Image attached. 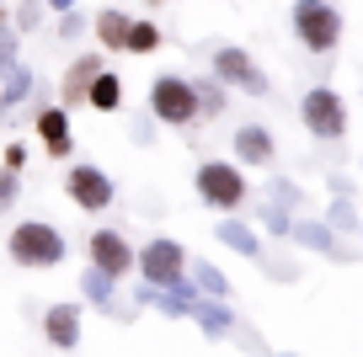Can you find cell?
<instances>
[{"mask_svg": "<svg viewBox=\"0 0 363 357\" xmlns=\"http://www.w3.org/2000/svg\"><path fill=\"white\" fill-rule=\"evenodd\" d=\"M193 192H198V203L203 208H214V213H240L246 208V198H251V181H246V171L235 166V160H203V166L193 171Z\"/></svg>", "mask_w": 363, "mask_h": 357, "instance_id": "cell-3", "label": "cell"}, {"mask_svg": "<svg viewBox=\"0 0 363 357\" xmlns=\"http://www.w3.org/2000/svg\"><path fill=\"white\" fill-rule=\"evenodd\" d=\"M38 96V75L33 64H16L11 75H6V86H0V123H16L22 118V107Z\"/></svg>", "mask_w": 363, "mask_h": 357, "instance_id": "cell-17", "label": "cell"}, {"mask_svg": "<svg viewBox=\"0 0 363 357\" xmlns=\"http://www.w3.org/2000/svg\"><path fill=\"white\" fill-rule=\"evenodd\" d=\"M358 181H363V160H358Z\"/></svg>", "mask_w": 363, "mask_h": 357, "instance_id": "cell-38", "label": "cell"}, {"mask_svg": "<svg viewBox=\"0 0 363 357\" xmlns=\"http://www.w3.org/2000/svg\"><path fill=\"white\" fill-rule=\"evenodd\" d=\"M267 203L299 219V208H305V192H299V181H289V176H272V181H267Z\"/></svg>", "mask_w": 363, "mask_h": 357, "instance_id": "cell-26", "label": "cell"}, {"mask_svg": "<svg viewBox=\"0 0 363 357\" xmlns=\"http://www.w3.org/2000/svg\"><path fill=\"white\" fill-rule=\"evenodd\" d=\"M80 336H86V310H80V299H59L43 310V341L54 346V352H75Z\"/></svg>", "mask_w": 363, "mask_h": 357, "instance_id": "cell-11", "label": "cell"}, {"mask_svg": "<svg viewBox=\"0 0 363 357\" xmlns=\"http://www.w3.org/2000/svg\"><path fill=\"white\" fill-rule=\"evenodd\" d=\"M48 11H54V16H69V11H75V0H48Z\"/></svg>", "mask_w": 363, "mask_h": 357, "instance_id": "cell-35", "label": "cell"}, {"mask_svg": "<svg viewBox=\"0 0 363 357\" xmlns=\"http://www.w3.org/2000/svg\"><path fill=\"white\" fill-rule=\"evenodd\" d=\"M278 357H299V352H278Z\"/></svg>", "mask_w": 363, "mask_h": 357, "instance_id": "cell-37", "label": "cell"}, {"mask_svg": "<svg viewBox=\"0 0 363 357\" xmlns=\"http://www.w3.org/2000/svg\"><path fill=\"white\" fill-rule=\"evenodd\" d=\"M128 134H134V144H150V139H155V118H134Z\"/></svg>", "mask_w": 363, "mask_h": 357, "instance_id": "cell-33", "label": "cell"}, {"mask_svg": "<svg viewBox=\"0 0 363 357\" xmlns=\"http://www.w3.org/2000/svg\"><path fill=\"white\" fill-rule=\"evenodd\" d=\"M299 123L315 144H342L347 139V96L337 86H310L299 96Z\"/></svg>", "mask_w": 363, "mask_h": 357, "instance_id": "cell-4", "label": "cell"}, {"mask_svg": "<svg viewBox=\"0 0 363 357\" xmlns=\"http://www.w3.org/2000/svg\"><path fill=\"white\" fill-rule=\"evenodd\" d=\"M289 33H294V43L305 48V54H315V59L337 54L342 6L337 0H294V6H289Z\"/></svg>", "mask_w": 363, "mask_h": 357, "instance_id": "cell-2", "label": "cell"}, {"mask_svg": "<svg viewBox=\"0 0 363 357\" xmlns=\"http://www.w3.org/2000/svg\"><path fill=\"white\" fill-rule=\"evenodd\" d=\"M0 256H6V246H0Z\"/></svg>", "mask_w": 363, "mask_h": 357, "instance_id": "cell-40", "label": "cell"}, {"mask_svg": "<svg viewBox=\"0 0 363 357\" xmlns=\"http://www.w3.org/2000/svg\"><path fill=\"white\" fill-rule=\"evenodd\" d=\"M326 192H331V198H352V192H358V181H352V176H342V171H337V176L326 181Z\"/></svg>", "mask_w": 363, "mask_h": 357, "instance_id": "cell-34", "label": "cell"}, {"mask_svg": "<svg viewBox=\"0 0 363 357\" xmlns=\"http://www.w3.org/2000/svg\"><path fill=\"white\" fill-rule=\"evenodd\" d=\"M358 240H363V230H358Z\"/></svg>", "mask_w": 363, "mask_h": 357, "instance_id": "cell-41", "label": "cell"}, {"mask_svg": "<svg viewBox=\"0 0 363 357\" xmlns=\"http://www.w3.org/2000/svg\"><path fill=\"white\" fill-rule=\"evenodd\" d=\"M193 325L203 336H214V341H225V336H235L240 331V314L230 310L225 299H203V293H198V304H193Z\"/></svg>", "mask_w": 363, "mask_h": 357, "instance_id": "cell-18", "label": "cell"}, {"mask_svg": "<svg viewBox=\"0 0 363 357\" xmlns=\"http://www.w3.org/2000/svg\"><path fill=\"white\" fill-rule=\"evenodd\" d=\"M65 198L75 203L80 213H107L118 203V181L107 176L102 166H91V160H75L65 171Z\"/></svg>", "mask_w": 363, "mask_h": 357, "instance_id": "cell-8", "label": "cell"}, {"mask_svg": "<svg viewBox=\"0 0 363 357\" xmlns=\"http://www.w3.org/2000/svg\"><path fill=\"white\" fill-rule=\"evenodd\" d=\"M214 234H219V246H230L235 256H246V261H262V234L251 230L246 219H235V213H230V219H219V224H214Z\"/></svg>", "mask_w": 363, "mask_h": 357, "instance_id": "cell-20", "label": "cell"}, {"mask_svg": "<svg viewBox=\"0 0 363 357\" xmlns=\"http://www.w3.org/2000/svg\"><path fill=\"white\" fill-rule=\"evenodd\" d=\"M16 198H22V176L0 166V219H6V213L16 208Z\"/></svg>", "mask_w": 363, "mask_h": 357, "instance_id": "cell-30", "label": "cell"}, {"mask_svg": "<svg viewBox=\"0 0 363 357\" xmlns=\"http://www.w3.org/2000/svg\"><path fill=\"white\" fill-rule=\"evenodd\" d=\"M128 27H134V16L118 11V6L96 11V22H91V33H96V48H102V54H123V48H128Z\"/></svg>", "mask_w": 363, "mask_h": 357, "instance_id": "cell-19", "label": "cell"}, {"mask_svg": "<svg viewBox=\"0 0 363 357\" xmlns=\"http://www.w3.org/2000/svg\"><path fill=\"white\" fill-rule=\"evenodd\" d=\"M187 283H193L203 299H225L230 304V278L214 267V261H193V267H187Z\"/></svg>", "mask_w": 363, "mask_h": 357, "instance_id": "cell-23", "label": "cell"}, {"mask_svg": "<svg viewBox=\"0 0 363 357\" xmlns=\"http://www.w3.org/2000/svg\"><path fill=\"white\" fill-rule=\"evenodd\" d=\"M102 59H107V54H80V59H69V69L59 75V107H65V112L86 107V96H91V86H96V75L107 69Z\"/></svg>", "mask_w": 363, "mask_h": 357, "instance_id": "cell-12", "label": "cell"}, {"mask_svg": "<svg viewBox=\"0 0 363 357\" xmlns=\"http://www.w3.org/2000/svg\"><path fill=\"white\" fill-rule=\"evenodd\" d=\"M54 33H59V38H65V43H75V38H80V33H86V16H80V11H69V16H59V27H54Z\"/></svg>", "mask_w": 363, "mask_h": 357, "instance_id": "cell-32", "label": "cell"}, {"mask_svg": "<svg viewBox=\"0 0 363 357\" xmlns=\"http://www.w3.org/2000/svg\"><path fill=\"white\" fill-rule=\"evenodd\" d=\"M289 240H294V246H305V251H315V256H331V261H358V251L342 246V240H337L320 219H294V234H289Z\"/></svg>", "mask_w": 363, "mask_h": 357, "instance_id": "cell-15", "label": "cell"}, {"mask_svg": "<svg viewBox=\"0 0 363 357\" xmlns=\"http://www.w3.org/2000/svg\"><path fill=\"white\" fill-rule=\"evenodd\" d=\"M80 304L102 310L107 320H134V314L123 310V299H118V283H113V278H102L96 267H86V272H80Z\"/></svg>", "mask_w": 363, "mask_h": 357, "instance_id": "cell-16", "label": "cell"}, {"mask_svg": "<svg viewBox=\"0 0 363 357\" xmlns=\"http://www.w3.org/2000/svg\"><path fill=\"white\" fill-rule=\"evenodd\" d=\"M0 166L22 176V166H27V144H16V139H11V144H0Z\"/></svg>", "mask_w": 363, "mask_h": 357, "instance_id": "cell-31", "label": "cell"}, {"mask_svg": "<svg viewBox=\"0 0 363 357\" xmlns=\"http://www.w3.org/2000/svg\"><path fill=\"white\" fill-rule=\"evenodd\" d=\"M86 256H91V267L102 272V278H113V283H123L128 272L139 267V251L128 246L123 230H91L86 234Z\"/></svg>", "mask_w": 363, "mask_h": 357, "instance_id": "cell-9", "label": "cell"}, {"mask_svg": "<svg viewBox=\"0 0 363 357\" xmlns=\"http://www.w3.org/2000/svg\"><path fill=\"white\" fill-rule=\"evenodd\" d=\"M187 251H182V240H171V234H150L145 246H139V283H150V288H182L187 283Z\"/></svg>", "mask_w": 363, "mask_h": 357, "instance_id": "cell-5", "label": "cell"}, {"mask_svg": "<svg viewBox=\"0 0 363 357\" xmlns=\"http://www.w3.org/2000/svg\"><path fill=\"white\" fill-rule=\"evenodd\" d=\"M22 64V38H16L11 16H0V86H6V75Z\"/></svg>", "mask_w": 363, "mask_h": 357, "instance_id": "cell-27", "label": "cell"}, {"mask_svg": "<svg viewBox=\"0 0 363 357\" xmlns=\"http://www.w3.org/2000/svg\"><path fill=\"white\" fill-rule=\"evenodd\" d=\"M33 134H38V144H43L48 160H69L75 155V128H69V112L59 107V101L33 107Z\"/></svg>", "mask_w": 363, "mask_h": 357, "instance_id": "cell-10", "label": "cell"}, {"mask_svg": "<svg viewBox=\"0 0 363 357\" xmlns=\"http://www.w3.org/2000/svg\"><path fill=\"white\" fill-rule=\"evenodd\" d=\"M43 16H48V0H16V11H11V27H16V38L38 33V27H43Z\"/></svg>", "mask_w": 363, "mask_h": 357, "instance_id": "cell-28", "label": "cell"}, {"mask_svg": "<svg viewBox=\"0 0 363 357\" xmlns=\"http://www.w3.org/2000/svg\"><path fill=\"white\" fill-rule=\"evenodd\" d=\"M320 224H326V230L342 240V234H358V230H363V213H358V203H352V198H331V203H326V219H320Z\"/></svg>", "mask_w": 363, "mask_h": 357, "instance_id": "cell-24", "label": "cell"}, {"mask_svg": "<svg viewBox=\"0 0 363 357\" xmlns=\"http://www.w3.org/2000/svg\"><path fill=\"white\" fill-rule=\"evenodd\" d=\"M86 107H91V112H102V118L123 112V75L102 69V75H96V86H91V96H86Z\"/></svg>", "mask_w": 363, "mask_h": 357, "instance_id": "cell-21", "label": "cell"}, {"mask_svg": "<svg viewBox=\"0 0 363 357\" xmlns=\"http://www.w3.org/2000/svg\"><path fill=\"white\" fill-rule=\"evenodd\" d=\"M0 16H6V0H0Z\"/></svg>", "mask_w": 363, "mask_h": 357, "instance_id": "cell-39", "label": "cell"}, {"mask_svg": "<svg viewBox=\"0 0 363 357\" xmlns=\"http://www.w3.org/2000/svg\"><path fill=\"white\" fill-rule=\"evenodd\" d=\"M208 75H214L225 91H246V96H257V101H262V96H272L267 69H262L240 43H219V48H214V59H208Z\"/></svg>", "mask_w": 363, "mask_h": 357, "instance_id": "cell-6", "label": "cell"}, {"mask_svg": "<svg viewBox=\"0 0 363 357\" xmlns=\"http://www.w3.org/2000/svg\"><path fill=\"white\" fill-rule=\"evenodd\" d=\"M134 304H139V310H160L166 320H193L198 288H193V283H182V288H150V283H139Z\"/></svg>", "mask_w": 363, "mask_h": 357, "instance_id": "cell-13", "label": "cell"}, {"mask_svg": "<svg viewBox=\"0 0 363 357\" xmlns=\"http://www.w3.org/2000/svg\"><path fill=\"white\" fill-rule=\"evenodd\" d=\"M150 118L166 128H193L198 123V96L187 75H155L150 80Z\"/></svg>", "mask_w": 363, "mask_h": 357, "instance_id": "cell-7", "label": "cell"}, {"mask_svg": "<svg viewBox=\"0 0 363 357\" xmlns=\"http://www.w3.org/2000/svg\"><path fill=\"white\" fill-rule=\"evenodd\" d=\"M187 80H193V96H198V118H225L230 91L219 86L214 75H187Z\"/></svg>", "mask_w": 363, "mask_h": 357, "instance_id": "cell-22", "label": "cell"}, {"mask_svg": "<svg viewBox=\"0 0 363 357\" xmlns=\"http://www.w3.org/2000/svg\"><path fill=\"white\" fill-rule=\"evenodd\" d=\"M6 256H11L22 272H54V267H65L69 240H65V230L48 224V219H22V224H11V234H6Z\"/></svg>", "mask_w": 363, "mask_h": 357, "instance_id": "cell-1", "label": "cell"}, {"mask_svg": "<svg viewBox=\"0 0 363 357\" xmlns=\"http://www.w3.org/2000/svg\"><path fill=\"white\" fill-rule=\"evenodd\" d=\"M155 48H160V22H155V16H134V27H128V48H123V54L145 59V54H155Z\"/></svg>", "mask_w": 363, "mask_h": 357, "instance_id": "cell-25", "label": "cell"}, {"mask_svg": "<svg viewBox=\"0 0 363 357\" xmlns=\"http://www.w3.org/2000/svg\"><path fill=\"white\" fill-rule=\"evenodd\" d=\"M257 219H262V230H267V234H278V240H289V234H294V213L272 208V203H262V208H257Z\"/></svg>", "mask_w": 363, "mask_h": 357, "instance_id": "cell-29", "label": "cell"}, {"mask_svg": "<svg viewBox=\"0 0 363 357\" xmlns=\"http://www.w3.org/2000/svg\"><path fill=\"white\" fill-rule=\"evenodd\" d=\"M145 6H150V11H160V6H166V0H145Z\"/></svg>", "mask_w": 363, "mask_h": 357, "instance_id": "cell-36", "label": "cell"}, {"mask_svg": "<svg viewBox=\"0 0 363 357\" xmlns=\"http://www.w3.org/2000/svg\"><path fill=\"white\" fill-rule=\"evenodd\" d=\"M230 149H235V166L240 171L272 166V160H278V139H272V128H262V123H240L235 139H230Z\"/></svg>", "mask_w": 363, "mask_h": 357, "instance_id": "cell-14", "label": "cell"}]
</instances>
